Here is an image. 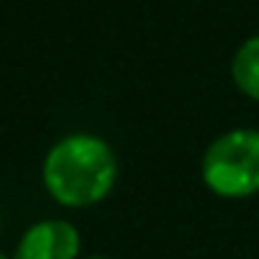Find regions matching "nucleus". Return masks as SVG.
Segmentation results:
<instances>
[{"label": "nucleus", "mask_w": 259, "mask_h": 259, "mask_svg": "<svg viewBox=\"0 0 259 259\" xmlns=\"http://www.w3.org/2000/svg\"><path fill=\"white\" fill-rule=\"evenodd\" d=\"M117 153L103 137L75 131L51 145L42 162L48 195L67 209H87L109 198L117 184Z\"/></svg>", "instance_id": "obj_1"}, {"label": "nucleus", "mask_w": 259, "mask_h": 259, "mask_svg": "<svg viewBox=\"0 0 259 259\" xmlns=\"http://www.w3.org/2000/svg\"><path fill=\"white\" fill-rule=\"evenodd\" d=\"M201 181L229 201L259 195V128H231L214 137L201 159Z\"/></svg>", "instance_id": "obj_2"}, {"label": "nucleus", "mask_w": 259, "mask_h": 259, "mask_svg": "<svg viewBox=\"0 0 259 259\" xmlns=\"http://www.w3.org/2000/svg\"><path fill=\"white\" fill-rule=\"evenodd\" d=\"M81 234L70 220L45 218L31 223L17 240L12 259H81Z\"/></svg>", "instance_id": "obj_3"}, {"label": "nucleus", "mask_w": 259, "mask_h": 259, "mask_svg": "<svg viewBox=\"0 0 259 259\" xmlns=\"http://www.w3.org/2000/svg\"><path fill=\"white\" fill-rule=\"evenodd\" d=\"M231 81L251 101H259V34L245 39L231 59Z\"/></svg>", "instance_id": "obj_4"}, {"label": "nucleus", "mask_w": 259, "mask_h": 259, "mask_svg": "<svg viewBox=\"0 0 259 259\" xmlns=\"http://www.w3.org/2000/svg\"><path fill=\"white\" fill-rule=\"evenodd\" d=\"M87 259H109V256H87Z\"/></svg>", "instance_id": "obj_5"}, {"label": "nucleus", "mask_w": 259, "mask_h": 259, "mask_svg": "<svg viewBox=\"0 0 259 259\" xmlns=\"http://www.w3.org/2000/svg\"><path fill=\"white\" fill-rule=\"evenodd\" d=\"M0 259H12V256H6V253H3V251H0Z\"/></svg>", "instance_id": "obj_6"}]
</instances>
